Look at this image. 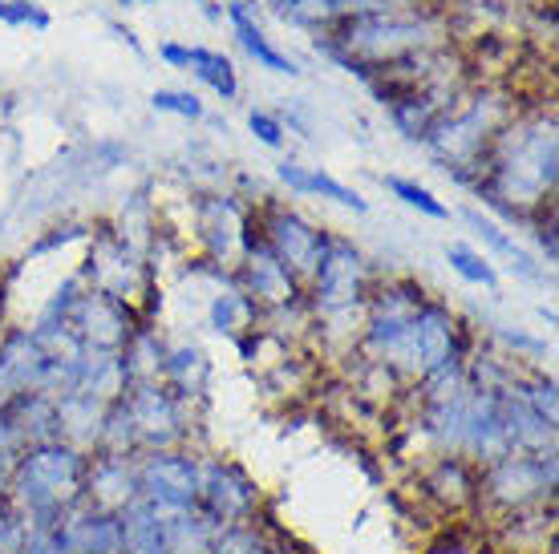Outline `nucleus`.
<instances>
[{
	"instance_id": "obj_3",
	"label": "nucleus",
	"mask_w": 559,
	"mask_h": 554,
	"mask_svg": "<svg viewBox=\"0 0 559 554\" xmlns=\"http://www.w3.org/2000/svg\"><path fill=\"white\" fill-rule=\"evenodd\" d=\"M85 470H90V454L70 442L25 445L4 498L21 510L28 527H57L82 502Z\"/></svg>"
},
{
	"instance_id": "obj_32",
	"label": "nucleus",
	"mask_w": 559,
	"mask_h": 554,
	"mask_svg": "<svg viewBox=\"0 0 559 554\" xmlns=\"http://www.w3.org/2000/svg\"><path fill=\"white\" fill-rule=\"evenodd\" d=\"M284 21L305 28H333L341 16H349V0H272Z\"/></svg>"
},
{
	"instance_id": "obj_33",
	"label": "nucleus",
	"mask_w": 559,
	"mask_h": 554,
	"mask_svg": "<svg viewBox=\"0 0 559 554\" xmlns=\"http://www.w3.org/2000/svg\"><path fill=\"white\" fill-rule=\"evenodd\" d=\"M447 264L459 272L466 284H478V288H499V272L487 255H478L475 248L466 243H447Z\"/></svg>"
},
{
	"instance_id": "obj_20",
	"label": "nucleus",
	"mask_w": 559,
	"mask_h": 554,
	"mask_svg": "<svg viewBox=\"0 0 559 554\" xmlns=\"http://www.w3.org/2000/svg\"><path fill=\"white\" fill-rule=\"evenodd\" d=\"M163 385L195 409L203 397H207L211 385V361L207 352L191 340H179V345H167V361H163Z\"/></svg>"
},
{
	"instance_id": "obj_23",
	"label": "nucleus",
	"mask_w": 559,
	"mask_h": 554,
	"mask_svg": "<svg viewBox=\"0 0 559 554\" xmlns=\"http://www.w3.org/2000/svg\"><path fill=\"white\" fill-rule=\"evenodd\" d=\"M211 554H288V542H284V534L267 522V514H255L248 522L215 527Z\"/></svg>"
},
{
	"instance_id": "obj_13",
	"label": "nucleus",
	"mask_w": 559,
	"mask_h": 554,
	"mask_svg": "<svg viewBox=\"0 0 559 554\" xmlns=\"http://www.w3.org/2000/svg\"><path fill=\"white\" fill-rule=\"evenodd\" d=\"M195 231L207 251V264L219 272H236L255 236V215L236 194H203L195 203Z\"/></svg>"
},
{
	"instance_id": "obj_5",
	"label": "nucleus",
	"mask_w": 559,
	"mask_h": 554,
	"mask_svg": "<svg viewBox=\"0 0 559 554\" xmlns=\"http://www.w3.org/2000/svg\"><path fill=\"white\" fill-rule=\"evenodd\" d=\"M559 466L556 454H503L478 466V514L503 522L511 514L556 506Z\"/></svg>"
},
{
	"instance_id": "obj_22",
	"label": "nucleus",
	"mask_w": 559,
	"mask_h": 554,
	"mask_svg": "<svg viewBox=\"0 0 559 554\" xmlns=\"http://www.w3.org/2000/svg\"><path fill=\"white\" fill-rule=\"evenodd\" d=\"M106 401H94V397H82V393H70L57 401V433L61 442L78 445L85 454H94L102 442V421H106Z\"/></svg>"
},
{
	"instance_id": "obj_30",
	"label": "nucleus",
	"mask_w": 559,
	"mask_h": 554,
	"mask_svg": "<svg viewBox=\"0 0 559 554\" xmlns=\"http://www.w3.org/2000/svg\"><path fill=\"white\" fill-rule=\"evenodd\" d=\"M167 527V554H211L215 522H207L199 510H163Z\"/></svg>"
},
{
	"instance_id": "obj_25",
	"label": "nucleus",
	"mask_w": 559,
	"mask_h": 554,
	"mask_svg": "<svg viewBox=\"0 0 559 554\" xmlns=\"http://www.w3.org/2000/svg\"><path fill=\"white\" fill-rule=\"evenodd\" d=\"M207 324H211V333H219L239 345L243 336H252L255 328H260V308H255L252 300L236 288V279H231L227 288H219L215 296H211Z\"/></svg>"
},
{
	"instance_id": "obj_36",
	"label": "nucleus",
	"mask_w": 559,
	"mask_h": 554,
	"mask_svg": "<svg viewBox=\"0 0 559 554\" xmlns=\"http://www.w3.org/2000/svg\"><path fill=\"white\" fill-rule=\"evenodd\" d=\"M25 534H28V522L21 518V510H16L13 502L0 494V554H21Z\"/></svg>"
},
{
	"instance_id": "obj_27",
	"label": "nucleus",
	"mask_w": 559,
	"mask_h": 554,
	"mask_svg": "<svg viewBox=\"0 0 559 554\" xmlns=\"http://www.w3.org/2000/svg\"><path fill=\"white\" fill-rule=\"evenodd\" d=\"M4 417L16 430L21 445H41V442H61L57 433V401L41 397V393H25L13 405H4Z\"/></svg>"
},
{
	"instance_id": "obj_29",
	"label": "nucleus",
	"mask_w": 559,
	"mask_h": 554,
	"mask_svg": "<svg viewBox=\"0 0 559 554\" xmlns=\"http://www.w3.org/2000/svg\"><path fill=\"white\" fill-rule=\"evenodd\" d=\"M122 522V546L127 554H167V527H163V510L151 502H130L118 514Z\"/></svg>"
},
{
	"instance_id": "obj_44",
	"label": "nucleus",
	"mask_w": 559,
	"mask_h": 554,
	"mask_svg": "<svg viewBox=\"0 0 559 554\" xmlns=\"http://www.w3.org/2000/svg\"><path fill=\"white\" fill-rule=\"evenodd\" d=\"M122 4H151V0H122Z\"/></svg>"
},
{
	"instance_id": "obj_11",
	"label": "nucleus",
	"mask_w": 559,
	"mask_h": 554,
	"mask_svg": "<svg viewBox=\"0 0 559 554\" xmlns=\"http://www.w3.org/2000/svg\"><path fill=\"white\" fill-rule=\"evenodd\" d=\"M252 215H255V236L276 251L280 264L288 267V272L300 279V288H305L308 279H312V272H317V264H321V255L333 236L321 231L317 222H308L305 215L280 207V203H264V207L252 210Z\"/></svg>"
},
{
	"instance_id": "obj_34",
	"label": "nucleus",
	"mask_w": 559,
	"mask_h": 554,
	"mask_svg": "<svg viewBox=\"0 0 559 554\" xmlns=\"http://www.w3.org/2000/svg\"><path fill=\"white\" fill-rule=\"evenodd\" d=\"M385 186L393 191V198H402L406 207H414L418 215H426V219H450V207L430 191V186H421V182H414V179H397V174H390Z\"/></svg>"
},
{
	"instance_id": "obj_9",
	"label": "nucleus",
	"mask_w": 559,
	"mask_h": 554,
	"mask_svg": "<svg viewBox=\"0 0 559 554\" xmlns=\"http://www.w3.org/2000/svg\"><path fill=\"white\" fill-rule=\"evenodd\" d=\"M139 470V498L158 510H195L199 482H203V458L187 445L175 449H146L134 458Z\"/></svg>"
},
{
	"instance_id": "obj_39",
	"label": "nucleus",
	"mask_w": 559,
	"mask_h": 554,
	"mask_svg": "<svg viewBox=\"0 0 559 554\" xmlns=\"http://www.w3.org/2000/svg\"><path fill=\"white\" fill-rule=\"evenodd\" d=\"M21 554H70V551H66V542H61L57 527H28Z\"/></svg>"
},
{
	"instance_id": "obj_2",
	"label": "nucleus",
	"mask_w": 559,
	"mask_h": 554,
	"mask_svg": "<svg viewBox=\"0 0 559 554\" xmlns=\"http://www.w3.org/2000/svg\"><path fill=\"white\" fill-rule=\"evenodd\" d=\"M447 25L442 16L418 4V9H390V13H349L341 16L321 49L333 57L336 65H345L357 77L378 73L381 65H393L397 57L442 49Z\"/></svg>"
},
{
	"instance_id": "obj_7",
	"label": "nucleus",
	"mask_w": 559,
	"mask_h": 554,
	"mask_svg": "<svg viewBox=\"0 0 559 554\" xmlns=\"http://www.w3.org/2000/svg\"><path fill=\"white\" fill-rule=\"evenodd\" d=\"M82 284L94 291H106V296L139 312L142 296H154V267L146 264V255L130 239H122L114 227H102L82 267Z\"/></svg>"
},
{
	"instance_id": "obj_6",
	"label": "nucleus",
	"mask_w": 559,
	"mask_h": 554,
	"mask_svg": "<svg viewBox=\"0 0 559 554\" xmlns=\"http://www.w3.org/2000/svg\"><path fill=\"white\" fill-rule=\"evenodd\" d=\"M373 291V272L369 260L353 248L349 239L333 236L324 248L321 264L305 284V304L312 320H336V316H361L365 300Z\"/></svg>"
},
{
	"instance_id": "obj_35",
	"label": "nucleus",
	"mask_w": 559,
	"mask_h": 554,
	"mask_svg": "<svg viewBox=\"0 0 559 554\" xmlns=\"http://www.w3.org/2000/svg\"><path fill=\"white\" fill-rule=\"evenodd\" d=\"M151 106L158 113H175V118H187V122H199L203 118V101L195 94H187V89H154L151 94Z\"/></svg>"
},
{
	"instance_id": "obj_40",
	"label": "nucleus",
	"mask_w": 559,
	"mask_h": 554,
	"mask_svg": "<svg viewBox=\"0 0 559 554\" xmlns=\"http://www.w3.org/2000/svg\"><path fill=\"white\" fill-rule=\"evenodd\" d=\"M248 125H252V134L264 142V146H272V150L284 146V125H280V118H272V113H264V110H252L248 113Z\"/></svg>"
},
{
	"instance_id": "obj_19",
	"label": "nucleus",
	"mask_w": 559,
	"mask_h": 554,
	"mask_svg": "<svg viewBox=\"0 0 559 554\" xmlns=\"http://www.w3.org/2000/svg\"><path fill=\"white\" fill-rule=\"evenodd\" d=\"M499 417H503L507 445L515 454H556V421H547L515 393V376L511 385L499 388Z\"/></svg>"
},
{
	"instance_id": "obj_8",
	"label": "nucleus",
	"mask_w": 559,
	"mask_h": 554,
	"mask_svg": "<svg viewBox=\"0 0 559 554\" xmlns=\"http://www.w3.org/2000/svg\"><path fill=\"white\" fill-rule=\"evenodd\" d=\"M118 401H122L130 425H134L139 454H146V449H175V445L191 442L195 409H191L187 401H179L163 381L130 385Z\"/></svg>"
},
{
	"instance_id": "obj_1",
	"label": "nucleus",
	"mask_w": 559,
	"mask_h": 554,
	"mask_svg": "<svg viewBox=\"0 0 559 554\" xmlns=\"http://www.w3.org/2000/svg\"><path fill=\"white\" fill-rule=\"evenodd\" d=\"M559 179V138L556 113L532 110L515 113L511 122L495 134L487 158L475 174V186L490 207H499L511 219H532L544 215L556 203Z\"/></svg>"
},
{
	"instance_id": "obj_21",
	"label": "nucleus",
	"mask_w": 559,
	"mask_h": 554,
	"mask_svg": "<svg viewBox=\"0 0 559 554\" xmlns=\"http://www.w3.org/2000/svg\"><path fill=\"white\" fill-rule=\"evenodd\" d=\"M158 53H163V61H167V65L191 70L199 82L207 85V89H215L224 101H236L239 77H236V65H231L224 53H215V49H199V45H191V49H182V45H163Z\"/></svg>"
},
{
	"instance_id": "obj_10",
	"label": "nucleus",
	"mask_w": 559,
	"mask_h": 554,
	"mask_svg": "<svg viewBox=\"0 0 559 554\" xmlns=\"http://www.w3.org/2000/svg\"><path fill=\"white\" fill-rule=\"evenodd\" d=\"M61 324L70 328V336L85 352H122L127 340L134 336V328L142 324V316L130 304L114 300L106 291L94 288H78L73 300L66 304V316Z\"/></svg>"
},
{
	"instance_id": "obj_37",
	"label": "nucleus",
	"mask_w": 559,
	"mask_h": 554,
	"mask_svg": "<svg viewBox=\"0 0 559 554\" xmlns=\"http://www.w3.org/2000/svg\"><path fill=\"white\" fill-rule=\"evenodd\" d=\"M21 437H16V430L9 425V417H4V409H0V494L9 490V478H13V466L16 458H21Z\"/></svg>"
},
{
	"instance_id": "obj_15",
	"label": "nucleus",
	"mask_w": 559,
	"mask_h": 554,
	"mask_svg": "<svg viewBox=\"0 0 559 554\" xmlns=\"http://www.w3.org/2000/svg\"><path fill=\"white\" fill-rule=\"evenodd\" d=\"M418 498L442 518L478 514V466L454 454H430L418 466Z\"/></svg>"
},
{
	"instance_id": "obj_43",
	"label": "nucleus",
	"mask_w": 559,
	"mask_h": 554,
	"mask_svg": "<svg viewBox=\"0 0 559 554\" xmlns=\"http://www.w3.org/2000/svg\"><path fill=\"white\" fill-rule=\"evenodd\" d=\"M0 304H4V288H0ZM0 333H4V312H0Z\"/></svg>"
},
{
	"instance_id": "obj_16",
	"label": "nucleus",
	"mask_w": 559,
	"mask_h": 554,
	"mask_svg": "<svg viewBox=\"0 0 559 554\" xmlns=\"http://www.w3.org/2000/svg\"><path fill=\"white\" fill-rule=\"evenodd\" d=\"M45 373V348L33 328H4L0 333V409L25 393H37Z\"/></svg>"
},
{
	"instance_id": "obj_18",
	"label": "nucleus",
	"mask_w": 559,
	"mask_h": 554,
	"mask_svg": "<svg viewBox=\"0 0 559 554\" xmlns=\"http://www.w3.org/2000/svg\"><path fill=\"white\" fill-rule=\"evenodd\" d=\"M57 534H61V542H66L70 554H127L118 514L94 510V506H85V502H78V506L57 522Z\"/></svg>"
},
{
	"instance_id": "obj_12",
	"label": "nucleus",
	"mask_w": 559,
	"mask_h": 554,
	"mask_svg": "<svg viewBox=\"0 0 559 554\" xmlns=\"http://www.w3.org/2000/svg\"><path fill=\"white\" fill-rule=\"evenodd\" d=\"M195 510L215 527H231V522H248L255 514H264V494H260V482L236 458H203Z\"/></svg>"
},
{
	"instance_id": "obj_38",
	"label": "nucleus",
	"mask_w": 559,
	"mask_h": 554,
	"mask_svg": "<svg viewBox=\"0 0 559 554\" xmlns=\"http://www.w3.org/2000/svg\"><path fill=\"white\" fill-rule=\"evenodd\" d=\"M0 21L4 25H33V28H49V13L41 4H28V0H0Z\"/></svg>"
},
{
	"instance_id": "obj_4",
	"label": "nucleus",
	"mask_w": 559,
	"mask_h": 554,
	"mask_svg": "<svg viewBox=\"0 0 559 554\" xmlns=\"http://www.w3.org/2000/svg\"><path fill=\"white\" fill-rule=\"evenodd\" d=\"M515 118V106L507 101V94L499 89H475L462 94L426 134V146L433 150V158H442L447 170L462 182H475L483 158H487L495 134Z\"/></svg>"
},
{
	"instance_id": "obj_17",
	"label": "nucleus",
	"mask_w": 559,
	"mask_h": 554,
	"mask_svg": "<svg viewBox=\"0 0 559 554\" xmlns=\"http://www.w3.org/2000/svg\"><path fill=\"white\" fill-rule=\"evenodd\" d=\"M139 458V454H134ZM130 454H90L82 502L94 510L122 514L130 502H139V470Z\"/></svg>"
},
{
	"instance_id": "obj_31",
	"label": "nucleus",
	"mask_w": 559,
	"mask_h": 554,
	"mask_svg": "<svg viewBox=\"0 0 559 554\" xmlns=\"http://www.w3.org/2000/svg\"><path fill=\"white\" fill-rule=\"evenodd\" d=\"M462 219H466V227H475V236L483 239V243H487V248L495 251L499 260H507V267H511V272H519L523 279H539V276H544V272L535 267L532 255L519 248V243L507 236L503 227H495L487 215H478V210H462Z\"/></svg>"
},
{
	"instance_id": "obj_28",
	"label": "nucleus",
	"mask_w": 559,
	"mask_h": 554,
	"mask_svg": "<svg viewBox=\"0 0 559 554\" xmlns=\"http://www.w3.org/2000/svg\"><path fill=\"white\" fill-rule=\"evenodd\" d=\"M122 357V373H127V388L142 385V381H163V361H167V340L158 336V328H151L142 320L134 336L127 340V348L118 352Z\"/></svg>"
},
{
	"instance_id": "obj_42",
	"label": "nucleus",
	"mask_w": 559,
	"mask_h": 554,
	"mask_svg": "<svg viewBox=\"0 0 559 554\" xmlns=\"http://www.w3.org/2000/svg\"><path fill=\"white\" fill-rule=\"evenodd\" d=\"M195 4H199V9H203L207 16H219V9H215V0H195Z\"/></svg>"
},
{
	"instance_id": "obj_24",
	"label": "nucleus",
	"mask_w": 559,
	"mask_h": 554,
	"mask_svg": "<svg viewBox=\"0 0 559 554\" xmlns=\"http://www.w3.org/2000/svg\"><path fill=\"white\" fill-rule=\"evenodd\" d=\"M276 179L293 194H321V198H329V203H336V207L357 210V215L369 210V203H365L353 186L336 182L333 174H324V170H317V167H300V162H288V158H284V162L276 167Z\"/></svg>"
},
{
	"instance_id": "obj_14",
	"label": "nucleus",
	"mask_w": 559,
	"mask_h": 554,
	"mask_svg": "<svg viewBox=\"0 0 559 554\" xmlns=\"http://www.w3.org/2000/svg\"><path fill=\"white\" fill-rule=\"evenodd\" d=\"M231 279H236V288L243 291L255 308H260V320L280 316V312H288V308L305 304V288H300V279L280 264L276 251L267 248L260 236H252V243H248L243 260L236 264Z\"/></svg>"
},
{
	"instance_id": "obj_26",
	"label": "nucleus",
	"mask_w": 559,
	"mask_h": 554,
	"mask_svg": "<svg viewBox=\"0 0 559 554\" xmlns=\"http://www.w3.org/2000/svg\"><path fill=\"white\" fill-rule=\"evenodd\" d=\"M227 16H231V28H236V41L243 45V53L252 57L255 65H264V70L280 73V77H296V61H288V57L280 53L276 45L264 37V28L255 25L252 9H248V0H231L227 4Z\"/></svg>"
},
{
	"instance_id": "obj_41",
	"label": "nucleus",
	"mask_w": 559,
	"mask_h": 554,
	"mask_svg": "<svg viewBox=\"0 0 559 554\" xmlns=\"http://www.w3.org/2000/svg\"><path fill=\"white\" fill-rule=\"evenodd\" d=\"M426 0H349V13H390V9H418Z\"/></svg>"
}]
</instances>
